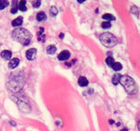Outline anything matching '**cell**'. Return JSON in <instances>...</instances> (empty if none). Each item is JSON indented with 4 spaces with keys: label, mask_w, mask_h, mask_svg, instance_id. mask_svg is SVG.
Listing matches in <instances>:
<instances>
[{
    "label": "cell",
    "mask_w": 140,
    "mask_h": 131,
    "mask_svg": "<svg viewBox=\"0 0 140 131\" xmlns=\"http://www.w3.org/2000/svg\"><path fill=\"white\" fill-rule=\"evenodd\" d=\"M100 40L106 47H113L117 44V39L110 32H104L101 34Z\"/></svg>",
    "instance_id": "cell-3"
},
{
    "label": "cell",
    "mask_w": 140,
    "mask_h": 131,
    "mask_svg": "<svg viewBox=\"0 0 140 131\" xmlns=\"http://www.w3.org/2000/svg\"><path fill=\"white\" fill-rule=\"evenodd\" d=\"M46 52H47L48 54H54L55 52H56V46H54V45H51V46H47V48H46Z\"/></svg>",
    "instance_id": "cell-13"
},
{
    "label": "cell",
    "mask_w": 140,
    "mask_h": 131,
    "mask_svg": "<svg viewBox=\"0 0 140 131\" xmlns=\"http://www.w3.org/2000/svg\"><path fill=\"white\" fill-rule=\"evenodd\" d=\"M84 2V0H78V3H80V4H82V3Z\"/></svg>",
    "instance_id": "cell-24"
},
{
    "label": "cell",
    "mask_w": 140,
    "mask_h": 131,
    "mask_svg": "<svg viewBox=\"0 0 140 131\" xmlns=\"http://www.w3.org/2000/svg\"><path fill=\"white\" fill-rule=\"evenodd\" d=\"M19 64V60L18 58H13L12 60H11L9 62V68L10 69H14L18 67V65Z\"/></svg>",
    "instance_id": "cell-6"
},
{
    "label": "cell",
    "mask_w": 140,
    "mask_h": 131,
    "mask_svg": "<svg viewBox=\"0 0 140 131\" xmlns=\"http://www.w3.org/2000/svg\"><path fill=\"white\" fill-rule=\"evenodd\" d=\"M22 23H23V18L19 17L15 19V20L12 21L11 25H12V26H19V25H22Z\"/></svg>",
    "instance_id": "cell-9"
},
{
    "label": "cell",
    "mask_w": 140,
    "mask_h": 131,
    "mask_svg": "<svg viewBox=\"0 0 140 131\" xmlns=\"http://www.w3.org/2000/svg\"><path fill=\"white\" fill-rule=\"evenodd\" d=\"M120 131H128V129H123L122 130H120Z\"/></svg>",
    "instance_id": "cell-26"
},
{
    "label": "cell",
    "mask_w": 140,
    "mask_h": 131,
    "mask_svg": "<svg viewBox=\"0 0 140 131\" xmlns=\"http://www.w3.org/2000/svg\"><path fill=\"white\" fill-rule=\"evenodd\" d=\"M19 9L22 11L26 10V6H25V1H20L19 4Z\"/></svg>",
    "instance_id": "cell-18"
},
{
    "label": "cell",
    "mask_w": 140,
    "mask_h": 131,
    "mask_svg": "<svg viewBox=\"0 0 140 131\" xmlns=\"http://www.w3.org/2000/svg\"><path fill=\"white\" fill-rule=\"evenodd\" d=\"M78 84H79L81 87H86V86L88 85V79L84 76H81L78 80Z\"/></svg>",
    "instance_id": "cell-7"
},
{
    "label": "cell",
    "mask_w": 140,
    "mask_h": 131,
    "mask_svg": "<svg viewBox=\"0 0 140 131\" xmlns=\"http://www.w3.org/2000/svg\"><path fill=\"white\" fill-rule=\"evenodd\" d=\"M120 78H121V75H120L119 73H116L112 77V83L114 84V85H117V84L119 83Z\"/></svg>",
    "instance_id": "cell-12"
},
{
    "label": "cell",
    "mask_w": 140,
    "mask_h": 131,
    "mask_svg": "<svg viewBox=\"0 0 140 131\" xmlns=\"http://www.w3.org/2000/svg\"><path fill=\"white\" fill-rule=\"evenodd\" d=\"M32 37V36L31 32L25 28L19 27V28H17L12 31L13 40L20 43L21 45H23L24 46L29 45L30 42H31Z\"/></svg>",
    "instance_id": "cell-1"
},
{
    "label": "cell",
    "mask_w": 140,
    "mask_h": 131,
    "mask_svg": "<svg viewBox=\"0 0 140 131\" xmlns=\"http://www.w3.org/2000/svg\"><path fill=\"white\" fill-rule=\"evenodd\" d=\"M138 129H139V131H140V121L138 122Z\"/></svg>",
    "instance_id": "cell-27"
},
{
    "label": "cell",
    "mask_w": 140,
    "mask_h": 131,
    "mask_svg": "<svg viewBox=\"0 0 140 131\" xmlns=\"http://www.w3.org/2000/svg\"><path fill=\"white\" fill-rule=\"evenodd\" d=\"M36 18H37L38 21H44L46 19V13L43 12V11H40V12H39L37 14Z\"/></svg>",
    "instance_id": "cell-11"
},
{
    "label": "cell",
    "mask_w": 140,
    "mask_h": 131,
    "mask_svg": "<svg viewBox=\"0 0 140 131\" xmlns=\"http://www.w3.org/2000/svg\"><path fill=\"white\" fill-rule=\"evenodd\" d=\"M60 37H61V39H62V38L64 37V34H62V33H61V35H60Z\"/></svg>",
    "instance_id": "cell-25"
},
{
    "label": "cell",
    "mask_w": 140,
    "mask_h": 131,
    "mask_svg": "<svg viewBox=\"0 0 140 131\" xmlns=\"http://www.w3.org/2000/svg\"><path fill=\"white\" fill-rule=\"evenodd\" d=\"M113 68V70L114 71H120L122 68H123V66H122L121 63L119 62H115L114 64L112 65V67H111Z\"/></svg>",
    "instance_id": "cell-14"
},
{
    "label": "cell",
    "mask_w": 140,
    "mask_h": 131,
    "mask_svg": "<svg viewBox=\"0 0 140 131\" xmlns=\"http://www.w3.org/2000/svg\"><path fill=\"white\" fill-rule=\"evenodd\" d=\"M38 39L40 41L45 42V35H44V28H40V31L38 32Z\"/></svg>",
    "instance_id": "cell-10"
},
{
    "label": "cell",
    "mask_w": 140,
    "mask_h": 131,
    "mask_svg": "<svg viewBox=\"0 0 140 131\" xmlns=\"http://www.w3.org/2000/svg\"><path fill=\"white\" fill-rule=\"evenodd\" d=\"M9 5L8 1L5 0H0V10H4L5 7H7Z\"/></svg>",
    "instance_id": "cell-17"
},
{
    "label": "cell",
    "mask_w": 140,
    "mask_h": 131,
    "mask_svg": "<svg viewBox=\"0 0 140 131\" xmlns=\"http://www.w3.org/2000/svg\"><path fill=\"white\" fill-rule=\"evenodd\" d=\"M40 1H35V2H33V4H32V6L34 7V8H38V7L40 6Z\"/></svg>",
    "instance_id": "cell-23"
},
{
    "label": "cell",
    "mask_w": 140,
    "mask_h": 131,
    "mask_svg": "<svg viewBox=\"0 0 140 131\" xmlns=\"http://www.w3.org/2000/svg\"><path fill=\"white\" fill-rule=\"evenodd\" d=\"M50 13L52 16H56L57 13H58V10L55 6H52L50 9Z\"/></svg>",
    "instance_id": "cell-21"
},
{
    "label": "cell",
    "mask_w": 140,
    "mask_h": 131,
    "mask_svg": "<svg viewBox=\"0 0 140 131\" xmlns=\"http://www.w3.org/2000/svg\"><path fill=\"white\" fill-rule=\"evenodd\" d=\"M36 54H37V50H36L35 48H31V49H29V50L26 52L25 56H26V59H27V60H32L36 57Z\"/></svg>",
    "instance_id": "cell-4"
},
{
    "label": "cell",
    "mask_w": 140,
    "mask_h": 131,
    "mask_svg": "<svg viewBox=\"0 0 140 131\" xmlns=\"http://www.w3.org/2000/svg\"><path fill=\"white\" fill-rule=\"evenodd\" d=\"M11 52L9 50H4L2 52H1V57H2L3 59H4V60H10L11 58Z\"/></svg>",
    "instance_id": "cell-8"
},
{
    "label": "cell",
    "mask_w": 140,
    "mask_h": 131,
    "mask_svg": "<svg viewBox=\"0 0 140 131\" xmlns=\"http://www.w3.org/2000/svg\"><path fill=\"white\" fill-rule=\"evenodd\" d=\"M115 63V61H114V59L112 58V57H108V58L106 59V64L109 65V67H112V65Z\"/></svg>",
    "instance_id": "cell-19"
},
{
    "label": "cell",
    "mask_w": 140,
    "mask_h": 131,
    "mask_svg": "<svg viewBox=\"0 0 140 131\" xmlns=\"http://www.w3.org/2000/svg\"><path fill=\"white\" fill-rule=\"evenodd\" d=\"M17 1H13V6L11 10V12L12 13V14H15V13L17 12L18 9H19V4H17Z\"/></svg>",
    "instance_id": "cell-15"
},
{
    "label": "cell",
    "mask_w": 140,
    "mask_h": 131,
    "mask_svg": "<svg viewBox=\"0 0 140 131\" xmlns=\"http://www.w3.org/2000/svg\"><path fill=\"white\" fill-rule=\"evenodd\" d=\"M102 27H103V29H109V28H110L111 27L110 22H109V21H105V22H103V23L102 24Z\"/></svg>",
    "instance_id": "cell-20"
},
{
    "label": "cell",
    "mask_w": 140,
    "mask_h": 131,
    "mask_svg": "<svg viewBox=\"0 0 140 131\" xmlns=\"http://www.w3.org/2000/svg\"><path fill=\"white\" fill-rule=\"evenodd\" d=\"M131 12L133 13V14H136L137 16H138V7L132 6L131 7Z\"/></svg>",
    "instance_id": "cell-22"
},
{
    "label": "cell",
    "mask_w": 140,
    "mask_h": 131,
    "mask_svg": "<svg viewBox=\"0 0 140 131\" xmlns=\"http://www.w3.org/2000/svg\"><path fill=\"white\" fill-rule=\"evenodd\" d=\"M119 83L123 87V88L125 89L129 94H136L138 91V87L137 83L135 82L133 79L128 75H123L120 78Z\"/></svg>",
    "instance_id": "cell-2"
},
{
    "label": "cell",
    "mask_w": 140,
    "mask_h": 131,
    "mask_svg": "<svg viewBox=\"0 0 140 131\" xmlns=\"http://www.w3.org/2000/svg\"><path fill=\"white\" fill-rule=\"evenodd\" d=\"M69 57H70V52H69L67 50L62 51V52L58 55V59L61 61L67 60H68L69 59Z\"/></svg>",
    "instance_id": "cell-5"
},
{
    "label": "cell",
    "mask_w": 140,
    "mask_h": 131,
    "mask_svg": "<svg viewBox=\"0 0 140 131\" xmlns=\"http://www.w3.org/2000/svg\"><path fill=\"white\" fill-rule=\"evenodd\" d=\"M103 19L107 21H109V20H115V17L112 16L111 14H109V13H106V14L103 15Z\"/></svg>",
    "instance_id": "cell-16"
}]
</instances>
